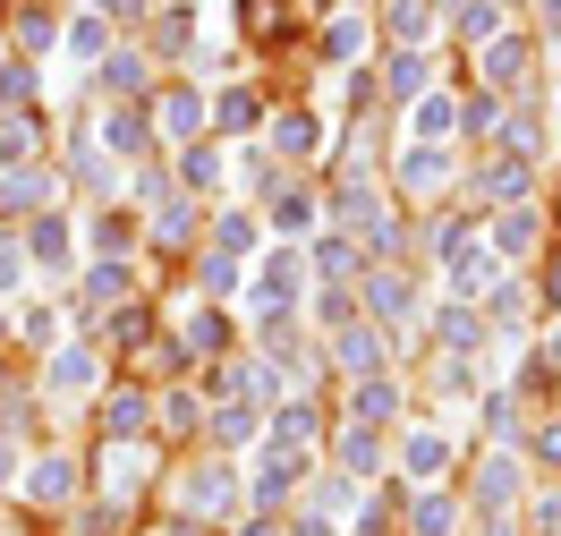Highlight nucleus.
Listing matches in <instances>:
<instances>
[{
    "label": "nucleus",
    "mask_w": 561,
    "mask_h": 536,
    "mask_svg": "<svg viewBox=\"0 0 561 536\" xmlns=\"http://www.w3.org/2000/svg\"><path fill=\"white\" fill-rule=\"evenodd\" d=\"M417 536H451V502L425 494V502H417Z\"/></svg>",
    "instance_id": "nucleus-12"
},
{
    "label": "nucleus",
    "mask_w": 561,
    "mask_h": 536,
    "mask_svg": "<svg viewBox=\"0 0 561 536\" xmlns=\"http://www.w3.org/2000/svg\"><path fill=\"white\" fill-rule=\"evenodd\" d=\"M357 418H391V384H366V392H357Z\"/></svg>",
    "instance_id": "nucleus-22"
},
{
    "label": "nucleus",
    "mask_w": 561,
    "mask_h": 536,
    "mask_svg": "<svg viewBox=\"0 0 561 536\" xmlns=\"http://www.w3.org/2000/svg\"><path fill=\"white\" fill-rule=\"evenodd\" d=\"M553 18H561V0H553Z\"/></svg>",
    "instance_id": "nucleus-27"
},
{
    "label": "nucleus",
    "mask_w": 561,
    "mask_h": 536,
    "mask_svg": "<svg viewBox=\"0 0 561 536\" xmlns=\"http://www.w3.org/2000/svg\"><path fill=\"white\" fill-rule=\"evenodd\" d=\"M493 477H485V502H511V486H519V477H511V460H485Z\"/></svg>",
    "instance_id": "nucleus-23"
},
{
    "label": "nucleus",
    "mask_w": 561,
    "mask_h": 536,
    "mask_svg": "<svg viewBox=\"0 0 561 536\" xmlns=\"http://www.w3.org/2000/svg\"><path fill=\"white\" fill-rule=\"evenodd\" d=\"M400 460H409V477H443V434H409V452H400Z\"/></svg>",
    "instance_id": "nucleus-3"
},
{
    "label": "nucleus",
    "mask_w": 561,
    "mask_h": 536,
    "mask_svg": "<svg viewBox=\"0 0 561 536\" xmlns=\"http://www.w3.org/2000/svg\"><path fill=\"white\" fill-rule=\"evenodd\" d=\"M196 282H205V298H230V289H239V264H230V255H205Z\"/></svg>",
    "instance_id": "nucleus-4"
},
{
    "label": "nucleus",
    "mask_w": 561,
    "mask_h": 536,
    "mask_svg": "<svg viewBox=\"0 0 561 536\" xmlns=\"http://www.w3.org/2000/svg\"><path fill=\"white\" fill-rule=\"evenodd\" d=\"M341 366H357V375H375V366H383V350H375L366 332H341Z\"/></svg>",
    "instance_id": "nucleus-5"
},
{
    "label": "nucleus",
    "mask_w": 561,
    "mask_h": 536,
    "mask_svg": "<svg viewBox=\"0 0 561 536\" xmlns=\"http://www.w3.org/2000/svg\"><path fill=\"white\" fill-rule=\"evenodd\" d=\"M545 460H561V426H553V434H545Z\"/></svg>",
    "instance_id": "nucleus-25"
},
{
    "label": "nucleus",
    "mask_w": 561,
    "mask_h": 536,
    "mask_svg": "<svg viewBox=\"0 0 561 536\" xmlns=\"http://www.w3.org/2000/svg\"><path fill=\"white\" fill-rule=\"evenodd\" d=\"M400 179H409V187H434V179H443V153H409V171H400Z\"/></svg>",
    "instance_id": "nucleus-19"
},
{
    "label": "nucleus",
    "mask_w": 561,
    "mask_h": 536,
    "mask_svg": "<svg viewBox=\"0 0 561 536\" xmlns=\"http://www.w3.org/2000/svg\"><path fill=\"white\" fill-rule=\"evenodd\" d=\"M162 119H171V137H187V128H196V94H171V103H162Z\"/></svg>",
    "instance_id": "nucleus-18"
},
{
    "label": "nucleus",
    "mask_w": 561,
    "mask_h": 536,
    "mask_svg": "<svg viewBox=\"0 0 561 536\" xmlns=\"http://www.w3.org/2000/svg\"><path fill=\"white\" fill-rule=\"evenodd\" d=\"M443 341H451V350H477L485 332H477V316H468V307H451V316H443Z\"/></svg>",
    "instance_id": "nucleus-7"
},
{
    "label": "nucleus",
    "mask_w": 561,
    "mask_h": 536,
    "mask_svg": "<svg viewBox=\"0 0 561 536\" xmlns=\"http://www.w3.org/2000/svg\"><path fill=\"white\" fill-rule=\"evenodd\" d=\"M391 85H400V94H417V85H425V60H417V52H400V60H391Z\"/></svg>",
    "instance_id": "nucleus-13"
},
{
    "label": "nucleus",
    "mask_w": 561,
    "mask_h": 536,
    "mask_svg": "<svg viewBox=\"0 0 561 536\" xmlns=\"http://www.w3.org/2000/svg\"><path fill=\"white\" fill-rule=\"evenodd\" d=\"M341 460H350V477H357V468H375V434H341Z\"/></svg>",
    "instance_id": "nucleus-17"
},
{
    "label": "nucleus",
    "mask_w": 561,
    "mask_h": 536,
    "mask_svg": "<svg viewBox=\"0 0 561 536\" xmlns=\"http://www.w3.org/2000/svg\"><path fill=\"white\" fill-rule=\"evenodd\" d=\"M145 426V400L137 392H111V434H137Z\"/></svg>",
    "instance_id": "nucleus-8"
},
{
    "label": "nucleus",
    "mask_w": 561,
    "mask_h": 536,
    "mask_svg": "<svg viewBox=\"0 0 561 536\" xmlns=\"http://www.w3.org/2000/svg\"><path fill=\"white\" fill-rule=\"evenodd\" d=\"M111 145H119V153H137V145H145V119H137V111H119V119H111Z\"/></svg>",
    "instance_id": "nucleus-14"
},
{
    "label": "nucleus",
    "mask_w": 561,
    "mask_h": 536,
    "mask_svg": "<svg viewBox=\"0 0 561 536\" xmlns=\"http://www.w3.org/2000/svg\"><path fill=\"white\" fill-rule=\"evenodd\" d=\"M26 494H35V502H69V494H77V468H69V460H35Z\"/></svg>",
    "instance_id": "nucleus-1"
},
{
    "label": "nucleus",
    "mask_w": 561,
    "mask_h": 536,
    "mask_svg": "<svg viewBox=\"0 0 561 536\" xmlns=\"http://www.w3.org/2000/svg\"><path fill=\"white\" fill-rule=\"evenodd\" d=\"M43 196H51V179H43V171H18V179H9V205H18V214L43 205Z\"/></svg>",
    "instance_id": "nucleus-6"
},
{
    "label": "nucleus",
    "mask_w": 561,
    "mask_h": 536,
    "mask_svg": "<svg viewBox=\"0 0 561 536\" xmlns=\"http://www.w3.org/2000/svg\"><path fill=\"white\" fill-rule=\"evenodd\" d=\"M77 384H94V350H60L51 357V392H77Z\"/></svg>",
    "instance_id": "nucleus-2"
},
{
    "label": "nucleus",
    "mask_w": 561,
    "mask_h": 536,
    "mask_svg": "<svg viewBox=\"0 0 561 536\" xmlns=\"http://www.w3.org/2000/svg\"><path fill=\"white\" fill-rule=\"evenodd\" d=\"M35 255H51V264H60V255H69V230H60V221H35Z\"/></svg>",
    "instance_id": "nucleus-15"
},
{
    "label": "nucleus",
    "mask_w": 561,
    "mask_h": 536,
    "mask_svg": "<svg viewBox=\"0 0 561 536\" xmlns=\"http://www.w3.org/2000/svg\"><path fill=\"white\" fill-rule=\"evenodd\" d=\"M0 486H9V452H0Z\"/></svg>",
    "instance_id": "nucleus-26"
},
{
    "label": "nucleus",
    "mask_w": 561,
    "mask_h": 536,
    "mask_svg": "<svg viewBox=\"0 0 561 536\" xmlns=\"http://www.w3.org/2000/svg\"><path fill=\"white\" fill-rule=\"evenodd\" d=\"M273 137H280V145H289V153H307V145H316V119H307V111H289V119H280Z\"/></svg>",
    "instance_id": "nucleus-9"
},
{
    "label": "nucleus",
    "mask_w": 561,
    "mask_h": 536,
    "mask_svg": "<svg viewBox=\"0 0 561 536\" xmlns=\"http://www.w3.org/2000/svg\"><path fill=\"white\" fill-rule=\"evenodd\" d=\"M18 264H26V248L9 239V248H0V289H18Z\"/></svg>",
    "instance_id": "nucleus-24"
},
{
    "label": "nucleus",
    "mask_w": 561,
    "mask_h": 536,
    "mask_svg": "<svg viewBox=\"0 0 561 536\" xmlns=\"http://www.w3.org/2000/svg\"><path fill=\"white\" fill-rule=\"evenodd\" d=\"M221 341H230V323H221V316H196V323H187V350H221Z\"/></svg>",
    "instance_id": "nucleus-10"
},
{
    "label": "nucleus",
    "mask_w": 561,
    "mask_h": 536,
    "mask_svg": "<svg viewBox=\"0 0 561 536\" xmlns=\"http://www.w3.org/2000/svg\"><path fill=\"white\" fill-rule=\"evenodd\" d=\"M485 69H493V77H519V69H527V43H493Z\"/></svg>",
    "instance_id": "nucleus-11"
},
{
    "label": "nucleus",
    "mask_w": 561,
    "mask_h": 536,
    "mask_svg": "<svg viewBox=\"0 0 561 536\" xmlns=\"http://www.w3.org/2000/svg\"><path fill=\"white\" fill-rule=\"evenodd\" d=\"M316 264H323V273H332V282H341V273H357V255L341 248V239H323V248H316Z\"/></svg>",
    "instance_id": "nucleus-16"
},
{
    "label": "nucleus",
    "mask_w": 561,
    "mask_h": 536,
    "mask_svg": "<svg viewBox=\"0 0 561 536\" xmlns=\"http://www.w3.org/2000/svg\"><path fill=\"white\" fill-rule=\"evenodd\" d=\"M196 502H205V511H221V502H230V477H221V468H205V477H196Z\"/></svg>",
    "instance_id": "nucleus-20"
},
{
    "label": "nucleus",
    "mask_w": 561,
    "mask_h": 536,
    "mask_svg": "<svg viewBox=\"0 0 561 536\" xmlns=\"http://www.w3.org/2000/svg\"><path fill=\"white\" fill-rule=\"evenodd\" d=\"M391 35H425V9H417V0H391Z\"/></svg>",
    "instance_id": "nucleus-21"
}]
</instances>
